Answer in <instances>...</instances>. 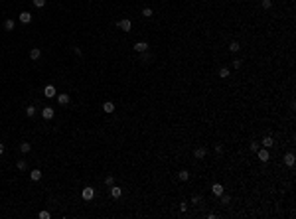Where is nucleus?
Masks as SVG:
<instances>
[{
	"label": "nucleus",
	"instance_id": "f257e3e1",
	"mask_svg": "<svg viewBox=\"0 0 296 219\" xmlns=\"http://www.w3.org/2000/svg\"><path fill=\"white\" fill-rule=\"evenodd\" d=\"M81 197H83L85 201H91L95 197V190L91 186H87V188H83V191H81Z\"/></svg>",
	"mask_w": 296,
	"mask_h": 219
},
{
	"label": "nucleus",
	"instance_id": "f03ea898",
	"mask_svg": "<svg viewBox=\"0 0 296 219\" xmlns=\"http://www.w3.org/2000/svg\"><path fill=\"white\" fill-rule=\"evenodd\" d=\"M118 28L122 30V32H130V28H132V22L128 18H122V20H118Z\"/></svg>",
	"mask_w": 296,
	"mask_h": 219
},
{
	"label": "nucleus",
	"instance_id": "7ed1b4c3",
	"mask_svg": "<svg viewBox=\"0 0 296 219\" xmlns=\"http://www.w3.org/2000/svg\"><path fill=\"white\" fill-rule=\"evenodd\" d=\"M257 156H259V160H261V162H268V148H259L257 150Z\"/></svg>",
	"mask_w": 296,
	"mask_h": 219
},
{
	"label": "nucleus",
	"instance_id": "20e7f679",
	"mask_svg": "<svg viewBox=\"0 0 296 219\" xmlns=\"http://www.w3.org/2000/svg\"><path fill=\"white\" fill-rule=\"evenodd\" d=\"M205 154H207L205 146H199V148H196V150H193V158H196V160H203V158H205Z\"/></svg>",
	"mask_w": 296,
	"mask_h": 219
},
{
	"label": "nucleus",
	"instance_id": "39448f33",
	"mask_svg": "<svg viewBox=\"0 0 296 219\" xmlns=\"http://www.w3.org/2000/svg\"><path fill=\"white\" fill-rule=\"evenodd\" d=\"M57 97V103H59L61 107H65V105H69V101H71V97L67 95V93H61V95H55Z\"/></svg>",
	"mask_w": 296,
	"mask_h": 219
},
{
	"label": "nucleus",
	"instance_id": "423d86ee",
	"mask_svg": "<svg viewBox=\"0 0 296 219\" xmlns=\"http://www.w3.org/2000/svg\"><path fill=\"white\" fill-rule=\"evenodd\" d=\"M43 95H46L47 99H53V97L57 95V93H55V87H53V85H46V89H43Z\"/></svg>",
	"mask_w": 296,
	"mask_h": 219
},
{
	"label": "nucleus",
	"instance_id": "0eeeda50",
	"mask_svg": "<svg viewBox=\"0 0 296 219\" xmlns=\"http://www.w3.org/2000/svg\"><path fill=\"white\" fill-rule=\"evenodd\" d=\"M20 22H22V24H30V22H32V14H30V12H26V10H24V12H20Z\"/></svg>",
	"mask_w": 296,
	"mask_h": 219
},
{
	"label": "nucleus",
	"instance_id": "6e6552de",
	"mask_svg": "<svg viewBox=\"0 0 296 219\" xmlns=\"http://www.w3.org/2000/svg\"><path fill=\"white\" fill-rule=\"evenodd\" d=\"M122 195V188H118V186H111V197H115V200H118V197H121Z\"/></svg>",
	"mask_w": 296,
	"mask_h": 219
},
{
	"label": "nucleus",
	"instance_id": "1a4fd4ad",
	"mask_svg": "<svg viewBox=\"0 0 296 219\" xmlns=\"http://www.w3.org/2000/svg\"><path fill=\"white\" fill-rule=\"evenodd\" d=\"M146 49H148V43H146V42H136V43H134V52L144 53Z\"/></svg>",
	"mask_w": 296,
	"mask_h": 219
},
{
	"label": "nucleus",
	"instance_id": "9d476101",
	"mask_svg": "<svg viewBox=\"0 0 296 219\" xmlns=\"http://www.w3.org/2000/svg\"><path fill=\"white\" fill-rule=\"evenodd\" d=\"M53 114H55V113H53V109H52V107H46V109L42 111V117H43V119H46V120L53 119Z\"/></svg>",
	"mask_w": 296,
	"mask_h": 219
},
{
	"label": "nucleus",
	"instance_id": "9b49d317",
	"mask_svg": "<svg viewBox=\"0 0 296 219\" xmlns=\"http://www.w3.org/2000/svg\"><path fill=\"white\" fill-rule=\"evenodd\" d=\"M284 164H286V166H294V152H286L284 154Z\"/></svg>",
	"mask_w": 296,
	"mask_h": 219
},
{
	"label": "nucleus",
	"instance_id": "f8f14e48",
	"mask_svg": "<svg viewBox=\"0 0 296 219\" xmlns=\"http://www.w3.org/2000/svg\"><path fill=\"white\" fill-rule=\"evenodd\" d=\"M30 178H32V182H38V180H42V170H38V168H34V170L30 172Z\"/></svg>",
	"mask_w": 296,
	"mask_h": 219
},
{
	"label": "nucleus",
	"instance_id": "ddd939ff",
	"mask_svg": "<svg viewBox=\"0 0 296 219\" xmlns=\"http://www.w3.org/2000/svg\"><path fill=\"white\" fill-rule=\"evenodd\" d=\"M40 55H42V49H40V48H32V49H30V59L36 61V59H40Z\"/></svg>",
	"mask_w": 296,
	"mask_h": 219
},
{
	"label": "nucleus",
	"instance_id": "4468645a",
	"mask_svg": "<svg viewBox=\"0 0 296 219\" xmlns=\"http://www.w3.org/2000/svg\"><path fill=\"white\" fill-rule=\"evenodd\" d=\"M211 191H213V195H217V197H219V195L223 194L225 190H223V186H221V184H213V186H211Z\"/></svg>",
	"mask_w": 296,
	"mask_h": 219
},
{
	"label": "nucleus",
	"instance_id": "2eb2a0df",
	"mask_svg": "<svg viewBox=\"0 0 296 219\" xmlns=\"http://www.w3.org/2000/svg\"><path fill=\"white\" fill-rule=\"evenodd\" d=\"M30 150H32V144H30V142H22V144H20V152H22V154H28Z\"/></svg>",
	"mask_w": 296,
	"mask_h": 219
},
{
	"label": "nucleus",
	"instance_id": "dca6fc26",
	"mask_svg": "<svg viewBox=\"0 0 296 219\" xmlns=\"http://www.w3.org/2000/svg\"><path fill=\"white\" fill-rule=\"evenodd\" d=\"M178 178H180L182 182H188V180H190V172H188V170H180V172H178Z\"/></svg>",
	"mask_w": 296,
	"mask_h": 219
},
{
	"label": "nucleus",
	"instance_id": "f3484780",
	"mask_svg": "<svg viewBox=\"0 0 296 219\" xmlns=\"http://www.w3.org/2000/svg\"><path fill=\"white\" fill-rule=\"evenodd\" d=\"M103 111H105V113H109V114H111V113H113V111H115V105H113V103H111V101H107V103H105V105H103Z\"/></svg>",
	"mask_w": 296,
	"mask_h": 219
},
{
	"label": "nucleus",
	"instance_id": "a211bd4d",
	"mask_svg": "<svg viewBox=\"0 0 296 219\" xmlns=\"http://www.w3.org/2000/svg\"><path fill=\"white\" fill-rule=\"evenodd\" d=\"M239 49H241L239 42H231V43H229V52H231V53H237Z\"/></svg>",
	"mask_w": 296,
	"mask_h": 219
},
{
	"label": "nucleus",
	"instance_id": "6ab92c4d",
	"mask_svg": "<svg viewBox=\"0 0 296 219\" xmlns=\"http://www.w3.org/2000/svg\"><path fill=\"white\" fill-rule=\"evenodd\" d=\"M273 144H274L273 136H265V138H263V146H265V148H271Z\"/></svg>",
	"mask_w": 296,
	"mask_h": 219
},
{
	"label": "nucleus",
	"instance_id": "aec40b11",
	"mask_svg": "<svg viewBox=\"0 0 296 219\" xmlns=\"http://www.w3.org/2000/svg\"><path fill=\"white\" fill-rule=\"evenodd\" d=\"M14 20H6V22H4V30H6V32H12V30H14Z\"/></svg>",
	"mask_w": 296,
	"mask_h": 219
},
{
	"label": "nucleus",
	"instance_id": "412c9836",
	"mask_svg": "<svg viewBox=\"0 0 296 219\" xmlns=\"http://www.w3.org/2000/svg\"><path fill=\"white\" fill-rule=\"evenodd\" d=\"M34 114H36V107H34V105H30L28 109H26V117H30V119H32Z\"/></svg>",
	"mask_w": 296,
	"mask_h": 219
},
{
	"label": "nucleus",
	"instance_id": "4be33fe9",
	"mask_svg": "<svg viewBox=\"0 0 296 219\" xmlns=\"http://www.w3.org/2000/svg\"><path fill=\"white\" fill-rule=\"evenodd\" d=\"M16 168H18L20 172H24L26 168H28V164H26V160H18V164H16Z\"/></svg>",
	"mask_w": 296,
	"mask_h": 219
},
{
	"label": "nucleus",
	"instance_id": "5701e85b",
	"mask_svg": "<svg viewBox=\"0 0 296 219\" xmlns=\"http://www.w3.org/2000/svg\"><path fill=\"white\" fill-rule=\"evenodd\" d=\"M152 14H154V12H152V8H148V6H146V8H142V16H144V18H150Z\"/></svg>",
	"mask_w": 296,
	"mask_h": 219
},
{
	"label": "nucleus",
	"instance_id": "b1692460",
	"mask_svg": "<svg viewBox=\"0 0 296 219\" xmlns=\"http://www.w3.org/2000/svg\"><path fill=\"white\" fill-rule=\"evenodd\" d=\"M219 197H221V203H223V205H229V201H231V197H229V195H227V194H221V195H219Z\"/></svg>",
	"mask_w": 296,
	"mask_h": 219
},
{
	"label": "nucleus",
	"instance_id": "393cba45",
	"mask_svg": "<svg viewBox=\"0 0 296 219\" xmlns=\"http://www.w3.org/2000/svg\"><path fill=\"white\" fill-rule=\"evenodd\" d=\"M219 77H229V69H227V67H221L219 69Z\"/></svg>",
	"mask_w": 296,
	"mask_h": 219
},
{
	"label": "nucleus",
	"instance_id": "a878e982",
	"mask_svg": "<svg viewBox=\"0 0 296 219\" xmlns=\"http://www.w3.org/2000/svg\"><path fill=\"white\" fill-rule=\"evenodd\" d=\"M38 217H40V219H49V217H52V213H49V211H40Z\"/></svg>",
	"mask_w": 296,
	"mask_h": 219
},
{
	"label": "nucleus",
	"instance_id": "bb28decb",
	"mask_svg": "<svg viewBox=\"0 0 296 219\" xmlns=\"http://www.w3.org/2000/svg\"><path fill=\"white\" fill-rule=\"evenodd\" d=\"M34 6H36V8H43V6H46V0H34Z\"/></svg>",
	"mask_w": 296,
	"mask_h": 219
},
{
	"label": "nucleus",
	"instance_id": "cd10ccee",
	"mask_svg": "<svg viewBox=\"0 0 296 219\" xmlns=\"http://www.w3.org/2000/svg\"><path fill=\"white\" fill-rule=\"evenodd\" d=\"M105 184H107V186L111 188V186L115 184V178H113V176H107V178H105Z\"/></svg>",
	"mask_w": 296,
	"mask_h": 219
},
{
	"label": "nucleus",
	"instance_id": "c85d7f7f",
	"mask_svg": "<svg viewBox=\"0 0 296 219\" xmlns=\"http://www.w3.org/2000/svg\"><path fill=\"white\" fill-rule=\"evenodd\" d=\"M241 63H243L241 59H233V61H231V65H233V69H239V67H241Z\"/></svg>",
	"mask_w": 296,
	"mask_h": 219
},
{
	"label": "nucleus",
	"instance_id": "c756f323",
	"mask_svg": "<svg viewBox=\"0 0 296 219\" xmlns=\"http://www.w3.org/2000/svg\"><path fill=\"white\" fill-rule=\"evenodd\" d=\"M271 6H273V2H271V0H263V8H265V10H268Z\"/></svg>",
	"mask_w": 296,
	"mask_h": 219
},
{
	"label": "nucleus",
	"instance_id": "7c9ffc66",
	"mask_svg": "<svg viewBox=\"0 0 296 219\" xmlns=\"http://www.w3.org/2000/svg\"><path fill=\"white\" fill-rule=\"evenodd\" d=\"M199 201H202V197H199V195H193V197H192V203H193V205L199 203Z\"/></svg>",
	"mask_w": 296,
	"mask_h": 219
},
{
	"label": "nucleus",
	"instance_id": "2f4dec72",
	"mask_svg": "<svg viewBox=\"0 0 296 219\" xmlns=\"http://www.w3.org/2000/svg\"><path fill=\"white\" fill-rule=\"evenodd\" d=\"M180 211H188V203H186V201L180 203Z\"/></svg>",
	"mask_w": 296,
	"mask_h": 219
},
{
	"label": "nucleus",
	"instance_id": "473e14b6",
	"mask_svg": "<svg viewBox=\"0 0 296 219\" xmlns=\"http://www.w3.org/2000/svg\"><path fill=\"white\" fill-rule=\"evenodd\" d=\"M251 150H253V152H257V150H259V142H251Z\"/></svg>",
	"mask_w": 296,
	"mask_h": 219
},
{
	"label": "nucleus",
	"instance_id": "72a5a7b5",
	"mask_svg": "<svg viewBox=\"0 0 296 219\" xmlns=\"http://www.w3.org/2000/svg\"><path fill=\"white\" fill-rule=\"evenodd\" d=\"M215 152H223V146H221V144H215Z\"/></svg>",
	"mask_w": 296,
	"mask_h": 219
},
{
	"label": "nucleus",
	"instance_id": "f704fd0d",
	"mask_svg": "<svg viewBox=\"0 0 296 219\" xmlns=\"http://www.w3.org/2000/svg\"><path fill=\"white\" fill-rule=\"evenodd\" d=\"M4 150H6V148H4V144L0 142V156H2V154H4Z\"/></svg>",
	"mask_w": 296,
	"mask_h": 219
}]
</instances>
